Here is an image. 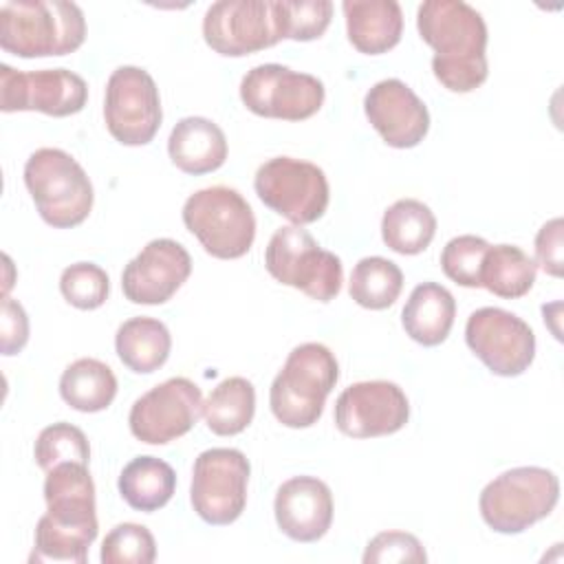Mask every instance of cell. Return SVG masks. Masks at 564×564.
Here are the masks:
<instances>
[{
	"label": "cell",
	"instance_id": "cell-1",
	"mask_svg": "<svg viewBox=\"0 0 564 564\" xmlns=\"http://www.w3.org/2000/svg\"><path fill=\"white\" fill-rule=\"evenodd\" d=\"M46 513L35 524V544L29 562L84 564L95 542L97 507L88 465L59 463L46 471Z\"/></svg>",
	"mask_w": 564,
	"mask_h": 564
},
{
	"label": "cell",
	"instance_id": "cell-2",
	"mask_svg": "<svg viewBox=\"0 0 564 564\" xmlns=\"http://www.w3.org/2000/svg\"><path fill=\"white\" fill-rule=\"evenodd\" d=\"M421 40L434 48L432 73L452 93L476 90L489 75L487 24L463 0H425L416 9Z\"/></svg>",
	"mask_w": 564,
	"mask_h": 564
},
{
	"label": "cell",
	"instance_id": "cell-3",
	"mask_svg": "<svg viewBox=\"0 0 564 564\" xmlns=\"http://www.w3.org/2000/svg\"><path fill=\"white\" fill-rule=\"evenodd\" d=\"M86 40V18L66 0H7L0 4V48L18 57L68 55Z\"/></svg>",
	"mask_w": 564,
	"mask_h": 564
},
{
	"label": "cell",
	"instance_id": "cell-4",
	"mask_svg": "<svg viewBox=\"0 0 564 564\" xmlns=\"http://www.w3.org/2000/svg\"><path fill=\"white\" fill-rule=\"evenodd\" d=\"M337 379L339 366L328 346L317 341L295 346L269 390L273 416L293 430L315 425Z\"/></svg>",
	"mask_w": 564,
	"mask_h": 564
},
{
	"label": "cell",
	"instance_id": "cell-5",
	"mask_svg": "<svg viewBox=\"0 0 564 564\" xmlns=\"http://www.w3.org/2000/svg\"><path fill=\"white\" fill-rule=\"evenodd\" d=\"M24 185L42 220L55 229L82 225L95 200L84 167L59 148H40L24 163Z\"/></svg>",
	"mask_w": 564,
	"mask_h": 564
},
{
	"label": "cell",
	"instance_id": "cell-6",
	"mask_svg": "<svg viewBox=\"0 0 564 564\" xmlns=\"http://www.w3.org/2000/svg\"><path fill=\"white\" fill-rule=\"evenodd\" d=\"M560 500V480L546 467H513L485 485L478 509L485 524L498 533H522L546 518Z\"/></svg>",
	"mask_w": 564,
	"mask_h": 564
},
{
	"label": "cell",
	"instance_id": "cell-7",
	"mask_svg": "<svg viewBox=\"0 0 564 564\" xmlns=\"http://www.w3.org/2000/svg\"><path fill=\"white\" fill-rule=\"evenodd\" d=\"M183 223L200 247L220 260L242 258L256 238V216L245 196L227 185L194 192L183 205Z\"/></svg>",
	"mask_w": 564,
	"mask_h": 564
},
{
	"label": "cell",
	"instance_id": "cell-8",
	"mask_svg": "<svg viewBox=\"0 0 564 564\" xmlns=\"http://www.w3.org/2000/svg\"><path fill=\"white\" fill-rule=\"evenodd\" d=\"M264 267L280 284L293 286L317 302H330L341 291V260L322 249L300 225L275 229L264 251Z\"/></svg>",
	"mask_w": 564,
	"mask_h": 564
},
{
	"label": "cell",
	"instance_id": "cell-9",
	"mask_svg": "<svg viewBox=\"0 0 564 564\" xmlns=\"http://www.w3.org/2000/svg\"><path fill=\"white\" fill-rule=\"evenodd\" d=\"M258 198L293 225L319 220L328 207L330 189L324 170L311 161L273 156L253 176Z\"/></svg>",
	"mask_w": 564,
	"mask_h": 564
},
{
	"label": "cell",
	"instance_id": "cell-10",
	"mask_svg": "<svg viewBox=\"0 0 564 564\" xmlns=\"http://www.w3.org/2000/svg\"><path fill=\"white\" fill-rule=\"evenodd\" d=\"M251 465L240 449L212 447L196 456L192 467L189 502L200 520L214 527L236 522L247 505Z\"/></svg>",
	"mask_w": 564,
	"mask_h": 564
},
{
	"label": "cell",
	"instance_id": "cell-11",
	"mask_svg": "<svg viewBox=\"0 0 564 564\" xmlns=\"http://www.w3.org/2000/svg\"><path fill=\"white\" fill-rule=\"evenodd\" d=\"M324 84L315 75L282 64H258L240 82V99L258 117L304 121L324 104Z\"/></svg>",
	"mask_w": 564,
	"mask_h": 564
},
{
	"label": "cell",
	"instance_id": "cell-12",
	"mask_svg": "<svg viewBox=\"0 0 564 564\" xmlns=\"http://www.w3.org/2000/svg\"><path fill=\"white\" fill-rule=\"evenodd\" d=\"M104 119L121 145H145L161 128L163 110L152 75L139 66H119L106 84Z\"/></svg>",
	"mask_w": 564,
	"mask_h": 564
},
{
	"label": "cell",
	"instance_id": "cell-13",
	"mask_svg": "<svg viewBox=\"0 0 564 564\" xmlns=\"http://www.w3.org/2000/svg\"><path fill=\"white\" fill-rule=\"evenodd\" d=\"M203 37L225 57H242L282 40L275 0H218L203 18Z\"/></svg>",
	"mask_w": 564,
	"mask_h": 564
},
{
	"label": "cell",
	"instance_id": "cell-14",
	"mask_svg": "<svg viewBox=\"0 0 564 564\" xmlns=\"http://www.w3.org/2000/svg\"><path fill=\"white\" fill-rule=\"evenodd\" d=\"M465 341L469 350L498 377L522 375L535 357L531 326L498 306H482L467 317Z\"/></svg>",
	"mask_w": 564,
	"mask_h": 564
},
{
	"label": "cell",
	"instance_id": "cell-15",
	"mask_svg": "<svg viewBox=\"0 0 564 564\" xmlns=\"http://www.w3.org/2000/svg\"><path fill=\"white\" fill-rule=\"evenodd\" d=\"M200 414V388L187 377H170L132 403L128 423L132 436L141 443L165 445L187 434Z\"/></svg>",
	"mask_w": 564,
	"mask_h": 564
},
{
	"label": "cell",
	"instance_id": "cell-16",
	"mask_svg": "<svg viewBox=\"0 0 564 564\" xmlns=\"http://www.w3.org/2000/svg\"><path fill=\"white\" fill-rule=\"evenodd\" d=\"M88 101L84 77L68 68L15 70L0 64V110H37L51 117L77 115Z\"/></svg>",
	"mask_w": 564,
	"mask_h": 564
},
{
	"label": "cell",
	"instance_id": "cell-17",
	"mask_svg": "<svg viewBox=\"0 0 564 564\" xmlns=\"http://www.w3.org/2000/svg\"><path fill=\"white\" fill-rule=\"evenodd\" d=\"M410 419L405 392L386 379L357 381L335 401V425L350 438H377L399 432Z\"/></svg>",
	"mask_w": 564,
	"mask_h": 564
},
{
	"label": "cell",
	"instance_id": "cell-18",
	"mask_svg": "<svg viewBox=\"0 0 564 564\" xmlns=\"http://www.w3.org/2000/svg\"><path fill=\"white\" fill-rule=\"evenodd\" d=\"M192 256L172 238L150 240L123 269L121 289L132 304H163L189 278Z\"/></svg>",
	"mask_w": 564,
	"mask_h": 564
},
{
	"label": "cell",
	"instance_id": "cell-19",
	"mask_svg": "<svg viewBox=\"0 0 564 564\" xmlns=\"http://www.w3.org/2000/svg\"><path fill=\"white\" fill-rule=\"evenodd\" d=\"M370 126L390 148H414L430 130L427 106L401 79H381L364 97Z\"/></svg>",
	"mask_w": 564,
	"mask_h": 564
},
{
	"label": "cell",
	"instance_id": "cell-20",
	"mask_svg": "<svg viewBox=\"0 0 564 564\" xmlns=\"http://www.w3.org/2000/svg\"><path fill=\"white\" fill-rule=\"evenodd\" d=\"M273 513L286 538L317 542L333 524V494L315 476H293L278 487Z\"/></svg>",
	"mask_w": 564,
	"mask_h": 564
},
{
	"label": "cell",
	"instance_id": "cell-21",
	"mask_svg": "<svg viewBox=\"0 0 564 564\" xmlns=\"http://www.w3.org/2000/svg\"><path fill=\"white\" fill-rule=\"evenodd\" d=\"M346 33L350 44L366 55L394 48L403 33V11L397 0H344Z\"/></svg>",
	"mask_w": 564,
	"mask_h": 564
},
{
	"label": "cell",
	"instance_id": "cell-22",
	"mask_svg": "<svg viewBox=\"0 0 564 564\" xmlns=\"http://www.w3.org/2000/svg\"><path fill=\"white\" fill-rule=\"evenodd\" d=\"M167 154L185 174H209L227 161V139L207 117H183L170 132Z\"/></svg>",
	"mask_w": 564,
	"mask_h": 564
},
{
	"label": "cell",
	"instance_id": "cell-23",
	"mask_svg": "<svg viewBox=\"0 0 564 564\" xmlns=\"http://www.w3.org/2000/svg\"><path fill=\"white\" fill-rule=\"evenodd\" d=\"M454 317V295L438 282H423L412 289L401 313V324L416 344L438 346L447 339Z\"/></svg>",
	"mask_w": 564,
	"mask_h": 564
},
{
	"label": "cell",
	"instance_id": "cell-24",
	"mask_svg": "<svg viewBox=\"0 0 564 564\" xmlns=\"http://www.w3.org/2000/svg\"><path fill=\"white\" fill-rule=\"evenodd\" d=\"M115 350L128 370L150 375L167 361L172 335L161 319L145 315L130 317L117 328Z\"/></svg>",
	"mask_w": 564,
	"mask_h": 564
},
{
	"label": "cell",
	"instance_id": "cell-25",
	"mask_svg": "<svg viewBox=\"0 0 564 564\" xmlns=\"http://www.w3.org/2000/svg\"><path fill=\"white\" fill-rule=\"evenodd\" d=\"M117 487L132 509L152 513L174 496L176 474L172 465L156 456H137L121 469Z\"/></svg>",
	"mask_w": 564,
	"mask_h": 564
},
{
	"label": "cell",
	"instance_id": "cell-26",
	"mask_svg": "<svg viewBox=\"0 0 564 564\" xmlns=\"http://www.w3.org/2000/svg\"><path fill=\"white\" fill-rule=\"evenodd\" d=\"M59 394L77 412H101L117 397V377L108 364L82 357L62 372Z\"/></svg>",
	"mask_w": 564,
	"mask_h": 564
},
{
	"label": "cell",
	"instance_id": "cell-27",
	"mask_svg": "<svg viewBox=\"0 0 564 564\" xmlns=\"http://www.w3.org/2000/svg\"><path fill=\"white\" fill-rule=\"evenodd\" d=\"M434 234L436 216L423 200L401 198L383 212L381 238L401 256H416L425 251Z\"/></svg>",
	"mask_w": 564,
	"mask_h": 564
},
{
	"label": "cell",
	"instance_id": "cell-28",
	"mask_svg": "<svg viewBox=\"0 0 564 564\" xmlns=\"http://www.w3.org/2000/svg\"><path fill=\"white\" fill-rule=\"evenodd\" d=\"M256 414V388L245 377L223 379L203 401V419L218 436H236Z\"/></svg>",
	"mask_w": 564,
	"mask_h": 564
},
{
	"label": "cell",
	"instance_id": "cell-29",
	"mask_svg": "<svg viewBox=\"0 0 564 564\" xmlns=\"http://www.w3.org/2000/svg\"><path fill=\"white\" fill-rule=\"evenodd\" d=\"M535 273V260L520 247L489 245L480 267V286H485L489 293L498 297L516 300L531 291Z\"/></svg>",
	"mask_w": 564,
	"mask_h": 564
},
{
	"label": "cell",
	"instance_id": "cell-30",
	"mask_svg": "<svg viewBox=\"0 0 564 564\" xmlns=\"http://www.w3.org/2000/svg\"><path fill=\"white\" fill-rule=\"evenodd\" d=\"M403 289V271L397 262L381 258V256H368L361 258L350 273L348 293L350 297L370 311H383L397 302Z\"/></svg>",
	"mask_w": 564,
	"mask_h": 564
},
{
	"label": "cell",
	"instance_id": "cell-31",
	"mask_svg": "<svg viewBox=\"0 0 564 564\" xmlns=\"http://www.w3.org/2000/svg\"><path fill=\"white\" fill-rule=\"evenodd\" d=\"M35 463L48 471L59 463H82L90 460V445L86 434L66 421L46 425L35 438Z\"/></svg>",
	"mask_w": 564,
	"mask_h": 564
},
{
	"label": "cell",
	"instance_id": "cell-32",
	"mask_svg": "<svg viewBox=\"0 0 564 564\" xmlns=\"http://www.w3.org/2000/svg\"><path fill=\"white\" fill-rule=\"evenodd\" d=\"M282 40L308 42L324 35L333 18L330 0H275Z\"/></svg>",
	"mask_w": 564,
	"mask_h": 564
},
{
	"label": "cell",
	"instance_id": "cell-33",
	"mask_svg": "<svg viewBox=\"0 0 564 564\" xmlns=\"http://www.w3.org/2000/svg\"><path fill=\"white\" fill-rule=\"evenodd\" d=\"M99 557L104 564H152L156 557V542L148 527L121 522L104 538Z\"/></svg>",
	"mask_w": 564,
	"mask_h": 564
},
{
	"label": "cell",
	"instance_id": "cell-34",
	"mask_svg": "<svg viewBox=\"0 0 564 564\" xmlns=\"http://www.w3.org/2000/svg\"><path fill=\"white\" fill-rule=\"evenodd\" d=\"M59 291L70 306L82 311H93L108 300L110 280L99 264L75 262L62 271Z\"/></svg>",
	"mask_w": 564,
	"mask_h": 564
},
{
	"label": "cell",
	"instance_id": "cell-35",
	"mask_svg": "<svg viewBox=\"0 0 564 564\" xmlns=\"http://www.w3.org/2000/svg\"><path fill=\"white\" fill-rule=\"evenodd\" d=\"M489 249V242L474 234H463L452 238L441 253V269L443 273L467 289L480 286V267L482 258Z\"/></svg>",
	"mask_w": 564,
	"mask_h": 564
},
{
	"label": "cell",
	"instance_id": "cell-36",
	"mask_svg": "<svg viewBox=\"0 0 564 564\" xmlns=\"http://www.w3.org/2000/svg\"><path fill=\"white\" fill-rule=\"evenodd\" d=\"M364 564H390V562H412V564H425L427 553L421 544V540L408 531H381L377 533L366 551H364Z\"/></svg>",
	"mask_w": 564,
	"mask_h": 564
},
{
	"label": "cell",
	"instance_id": "cell-37",
	"mask_svg": "<svg viewBox=\"0 0 564 564\" xmlns=\"http://www.w3.org/2000/svg\"><path fill=\"white\" fill-rule=\"evenodd\" d=\"M29 341V317L20 302L9 295L2 297V317H0V348L2 355H15Z\"/></svg>",
	"mask_w": 564,
	"mask_h": 564
},
{
	"label": "cell",
	"instance_id": "cell-38",
	"mask_svg": "<svg viewBox=\"0 0 564 564\" xmlns=\"http://www.w3.org/2000/svg\"><path fill=\"white\" fill-rule=\"evenodd\" d=\"M562 234L564 223L557 216L544 223L535 236V264L553 278L562 275Z\"/></svg>",
	"mask_w": 564,
	"mask_h": 564
}]
</instances>
